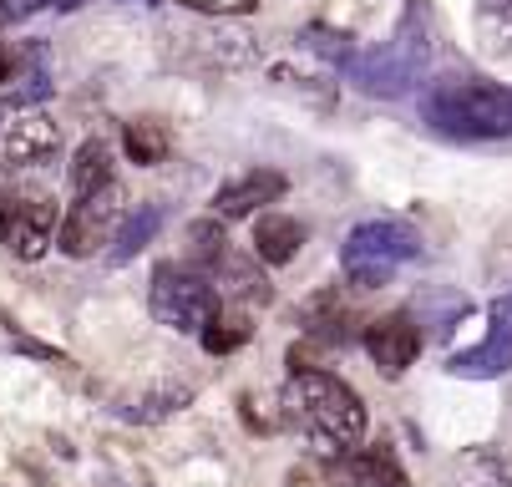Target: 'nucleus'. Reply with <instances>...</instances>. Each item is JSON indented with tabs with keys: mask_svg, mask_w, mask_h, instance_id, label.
<instances>
[{
	"mask_svg": "<svg viewBox=\"0 0 512 487\" xmlns=\"http://www.w3.org/2000/svg\"><path fill=\"white\" fill-rule=\"evenodd\" d=\"M421 117L462 143H492L512 137V87L482 77H442L421 92Z\"/></svg>",
	"mask_w": 512,
	"mask_h": 487,
	"instance_id": "nucleus-1",
	"label": "nucleus"
},
{
	"mask_svg": "<svg viewBox=\"0 0 512 487\" xmlns=\"http://www.w3.org/2000/svg\"><path fill=\"white\" fill-rule=\"evenodd\" d=\"M284 406L315 442H325L335 452H350L365 437V401L355 396V386H345L330 371H315V366L295 371V381L284 391Z\"/></svg>",
	"mask_w": 512,
	"mask_h": 487,
	"instance_id": "nucleus-2",
	"label": "nucleus"
},
{
	"mask_svg": "<svg viewBox=\"0 0 512 487\" xmlns=\"http://www.w3.org/2000/svg\"><path fill=\"white\" fill-rule=\"evenodd\" d=\"M426 66H431V21H426L421 6H411L391 41H381L376 51H365V56L355 51L345 77L360 92H371V97H406L426 77Z\"/></svg>",
	"mask_w": 512,
	"mask_h": 487,
	"instance_id": "nucleus-3",
	"label": "nucleus"
},
{
	"mask_svg": "<svg viewBox=\"0 0 512 487\" xmlns=\"http://www.w3.org/2000/svg\"><path fill=\"white\" fill-rule=\"evenodd\" d=\"M411 259H421V234L401 219H365V224L350 229V239L340 249V264L350 274V285H360V290L386 285L391 274Z\"/></svg>",
	"mask_w": 512,
	"mask_h": 487,
	"instance_id": "nucleus-4",
	"label": "nucleus"
},
{
	"mask_svg": "<svg viewBox=\"0 0 512 487\" xmlns=\"http://www.w3.org/2000/svg\"><path fill=\"white\" fill-rule=\"evenodd\" d=\"M148 305H153V315H158L168 330L198 335V330L218 315V290H213L208 274L193 269V264H158V269H153Z\"/></svg>",
	"mask_w": 512,
	"mask_h": 487,
	"instance_id": "nucleus-5",
	"label": "nucleus"
},
{
	"mask_svg": "<svg viewBox=\"0 0 512 487\" xmlns=\"http://www.w3.org/2000/svg\"><path fill=\"white\" fill-rule=\"evenodd\" d=\"M122 219H127V193H122V183L112 178V183H102L97 193H82L77 203H71V214H66L61 229H56V244H61V254H71V259H92L102 244L117 239Z\"/></svg>",
	"mask_w": 512,
	"mask_h": 487,
	"instance_id": "nucleus-6",
	"label": "nucleus"
},
{
	"mask_svg": "<svg viewBox=\"0 0 512 487\" xmlns=\"http://www.w3.org/2000/svg\"><path fill=\"white\" fill-rule=\"evenodd\" d=\"M61 148V127L46 117V112H11L0 122V168H41L51 163Z\"/></svg>",
	"mask_w": 512,
	"mask_h": 487,
	"instance_id": "nucleus-7",
	"label": "nucleus"
},
{
	"mask_svg": "<svg viewBox=\"0 0 512 487\" xmlns=\"http://www.w3.org/2000/svg\"><path fill=\"white\" fill-rule=\"evenodd\" d=\"M320 472H325V487H411L391 447H350Z\"/></svg>",
	"mask_w": 512,
	"mask_h": 487,
	"instance_id": "nucleus-8",
	"label": "nucleus"
},
{
	"mask_svg": "<svg viewBox=\"0 0 512 487\" xmlns=\"http://www.w3.org/2000/svg\"><path fill=\"white\" fill-rule=\"evenodd\" d=\"M365 351H371V361L386 371V376H401L416 356H421V325L396 310V315H381L365 325Z\"/></svg>",
	"mask_w": 512,
	"mask_h": 487,
	"instance_id": "nucleus-9",
	"label": "nucleus"
},
{
	"mask_svg": "<svg viewBox=\"0 0 512 487\" xmlns=\"http://www.w3.org/2000/svg\"><path fill=\"white\" fill-rule=\"evenodd\" d=\"M6 244L16 259H41L51 244H56V208L36 193H21V208H16V224L6 229Z\"/></svg>",
	"mask_w": 512,
	"mask_h": 487,
	"instance_id": "nucleus-10",
	"label": "nucleus"
},
{
	"mask_svg": "<svg viewBox=\"0 0 512 487\" xmlns=\"http://www.w3.org/2000/svg\"><path fill=\"white\" fill-rule=\"evenodd\" d=\"M274 198H284V178L269 168H254L213 193V219H249L259 214V203H274Z\"/></svg>",
	"mask_w": 512,
	"mask_h": 487,
	"instance_id": "nucleus-11",
	"label": "nucleus"
},
{
	"mask_svg": "<svg viewBox=\"0 0 512 487\" xmlns=\"http://www.w3.org/2000/svg\"><path fill=\"white\" fill-rule=\"evenodd\" d=\"M452 376H472V381H487V376H502L512 371V320L507 315H492V335L482 345H472V351H457L447 361Z\"/></svg>",
	"mask_w": 512,
	"mask_h": 487,
	"instance_id": "nucleus-12",
	"label": "nucleus"
},
{
	"mask_svg": "<svg viewBox=\"0 0 512 487\" xmlns=\"http://www.w3.org/2000/svg\"><path fill=\"white\" fill-rule=\"evenodd\" d=\"M254 264H259V259H239L234 249H224L203 274L213 280L218 300H224V295H234V300H269V285H264V274H259Z\"/></svg>",
	"mask_w": 512,
	"mask_h": 487,
	"instance_id": "nucleus-13",
	"label": "nucleus"
},
{
	"mask_svg": "<svg viewBox=\"0 0 512 487\" xmlns=\"http://www.w3.org/2000/svg\"><path fill=\"white\" fill-rule=\"evenodd\" d=\"M305 249V224L300 219H284V214H259L254 224V259L259 264H289Z\"/></svg>",
	"mask_w": 512,
	"mask_h": 487,
	"instance_id": "nucleus-14",
	"label": "nucleus"
},
{
	"mask_svg": "<svg viewBox=\"0 0 512 487\" xmlns=\"http://www.w3.org/2000/svg\"><path fill=\"white\" fill-rule=\"evenodd\" d=\"M168 143H173V137H168V127L158 117H132L122 127V148H127V158L137 168H158L168 158Z\"/></svg>",
	"mask_w": 512,
	"mask_h": 487,
	"instance_id": "nucleus-15",
	"label": "nucleus"
},
{
	"mask_svg": "<svg viewBox=\"0 0 512 487\" xmlns=\"http://www.w3.org/2000/svg\"><path fill=\"white\" fill-rule=\"evenodd\" d=\"M163 229V203H142L137 214H127L122 219V229H117V239H112V249H107V259L112 264H127L137 249H148L153 244V234Z\"/></svg>",
	"mask_w": 512,
	"mask_h": 487,
	"instance_id": "nucleus-16",
	"label": "nucleus"
},
{
	"mask_svg": "<svg viewBox=\"0 0 512 487\" xmlns=\"http://www.w3.org/2000/svg\"><path fill=\"white\" fill-rule=\"evenodd\" d=\"M457 482L462 487H512V457L497 447H472L457 457Z\"/></svg>",
	"mask_w": 512,
	"mask_h": 487,
	"instance_id": "nucleus-17",
	"label": "nucleus"
},
{
	"mask_svg": "<svg viewBox=\"0 0 512 487\" xmlns=\"http://www.w3.org/2000/svg\"><path fill=\"white\" fill-rule=\"evenodd\" d=\"M102 183H112V148L102 143V137H87V143L77 148V163H71V193H97Z\"/></svg>",
	"mask_w": 512,
	"mask_h": 487,
	"instance_id": "nucleus-18",
	"label": "nucleus"
},
{
	"mask_svg": "<svg viewBox=\"0 0 512 487\" xmlns=\"http://www.w3.org/2000/svg\"><path fill=\"white\" fill-rule=\"evenodd\" d=\"M477 41L482 51H512V0H477Z\"/></svg>",
	"mask_w": 512,
	"mask_h": 487,
	"instance_id": "nucleus-19",
	"label": "nucleus"
},
{
	"mask_svg": "<svg viewBox=\"0 0 512 487\" xmlns=\"http://www.w3.org/2000/svg\"><path fill=\"white\" fill-rule=\"evenodd\" d=\"M300 46L315 51V56H325L330 66H345V72H350V61H355L350 36H345V31H330V26H305V31H300Z\"/></svg>",
	"mask_w": 512,
	"mask_h": 487,
	"instance_id": "nucleus-20",
	"label": "nucleus"
},
{
	"mask_svg": "<svg viewBox=\"0 0 512 487\" xmlns=\"http://www.w3.org/2000/svg\"><path fill=\"white\" fill-rule=\"evenodd\" d=\"M203 351H213V356H224V351H234V345H244L249 340V325H244V315H229V320H208L203 330Z\"/></svg>",
	"mask_w": 512,
	"mask_h": 487,
	"instance_id": "nucleus-21",
	"label": "nucleus"
},
{
	"mask_svg": "<svg viewBox=\"0 0 512 487\" xmlns=\"http://www.w3.org/2000/svg\"><path fill=\"white\" fill-rule=\"evenodd\" d=\"M416 310H421V315H431V325H436V330H447L457 315H467V300H462V295H452V290H421Z\"/></svg>",
	"mask_w": 512,
	"mask_h": 487,
	"instance_id": "nucleus-22",
	"label": "nucleus"
},
{
	"mask_svg": "<svg viewBox=\"0 0 512 487\" xmlns=\"http://www.w3.org/2000/svg\"><path fill=\"white\" fill-rule=\"evenodd\" d=\"M178 6L203 11V16H213V21H229V16H249L259 0H178Z\"/></svg>",
	"mask_w": 512,
	"mask_h": 487,
	"instance_id": "nucleus-23",
	"label": "nucleus"
},
{
	"mask_svg": "<svg viewBox=\"0 0 512 487\" xmlns=\"http://www.w3.org/2000/svg\"><path fill=\"white\" fill-rule=\"evenodd\" d=\"M0 82H16V41H0Z\"/></svg>",
	"mask_w": 512,
	"mask_h": 487,
	"instance_id": "nucleus-24",
	"label": "nucleus"
}]
</instances>
